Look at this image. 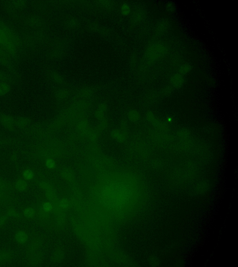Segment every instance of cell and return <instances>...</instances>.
I'll return each instance as SVG.
<instances>
[{"label": "cell", "instance_id": "12", "mask_svg": "<svg viewBox=\"0 0 238 267\" xmlns=\"http://www.w3.org/2000/svg\"><path fill=\"white\" fill-rule=\"evenodd\" d=\"M192 70V66L189 64H185L180 67L179 69V73L185 75L189 73Z\"/></svg>", "mask_w": 238, "mask_h": 267}, {"label": "cell", "instance_id": "10", "mask_svg": "<svg viewBox=\"0 0 238 267\" xmlns=\"http://www.w3.org/2000/svg\"><path fill=\"white\" fill-rule=\"evenodd\" d=\"M6 214L7 215L8 218L10 217L15 219H19L21 218V214L13 208H8Z\"/></svg>", "mask_w": 238, "mask_h": 267}, {"label": "cell", "instance_id": "11", "mask_svg": "<svg viewBox=\"0 0 238 267\" xmlns=\"http://www.w3.org/2000/svg\"><path fill=\"white\" fill-rule=\"evenodd\" d=\"M171 81L174 84H179L183 82L184 78L182 75L179 73H176L172 77Z\"/></svg>", "mask_w": 238, "mask_h": 267}, {"label": "cell", "instance_id": "22", "mask_svg": "<svg viewBox=\"0 0 238 267\" xmlns=\"http://www.w3.org/2000/svg\"><path fill=\"white\" fill-rule=\"evenodd\" d=\"M6 76L3 73H2V72H0V82H2L3 81L5 80V79H6Z\"/></svg>", "mask_w": 238, "mask_h": 267}, {"label": "cell", "instance_id": "21", "mask_svg": "<svg viewBox=\"0 0 238 267\" xmlns=\"http://www.w3.org/2000/svg\"><path fill=\"white\" fill-rule=\"evenodd\" d=\"M59 205L62 208H67L69 205H68V203L67 201L63 199V200L60 201V203H59Z\"/></svg>", "mask_w": 238, "mask_h": 267}, {"label": "cell", "instance_id": "20", "mask_svg": "<svg viewBox=\"0 0 238 267\" xmlns=\"http://www.w3.org/2000/svg\"><path fill=\"white\" fill-rule=\"evenodd\" d=\"M166 8L169 12H173L174 9V5L171 3H168L166 6Z\"/></svg>", "mask_w": 238, "mask_h": 267}, {"label": "cell", "instance_id": "14", "mask_svg": "<svg viewBox=\"0 0 238 267\" xmlns=\"http://www.w3.org/2000/svg\"><path fill=\"white\" fill-rule=\"evenodd\" d=\"M23 177L25 180H29L32 179L34 177V174L32 170L27 169L24 171L23 174Z\"/></svg>", "mask_w": 238, "mask_h": 267}, {"label": "cell", "instance_id": "4", "mask_svg": "<svg viewBox=\"0 0 238 267\" xmlns=\"http://www.w3.org/2000/svg\"><path fill=\"white\" fill-rule=\"evenodd\" d=\"M14 257V253L9 249H0V264H6L11 261Z\"/></svg>", "mask_w": 238, "mask_h": 267}, {"label": "cell", "instance_id": "17", "mask_svg": "<svg viewBox=\"0 0 238 267\" xmlns=\"http://www.w3.org/2000/svg\"><path fill=\"white\" fill-rule=\"evenodd\" d=\"M8 217L6 214L1 216L0 217V228L5 226L7 222Z\"/></svg>", "mask_w": 238, "mask_h": 267}, {"label": "cell", "instance_id": "16", "mask_svg": "<svg viewBox=\"0 0 238 267\" xmlns=\"http://www.w3.org/2000/svg\"><path fill=\"white\" fill-rule=\"evenodd\" d=\"M78 24V23L77 21L75 19H70L66 23L67 26L70 28H76Z\"/></svg>", "mask_w": 238, "mask_h": 267}, {"label": "cell", "instance_id": "5", "mask_svg": "<svg viewBox=\"0 0 238 267\" xmlns=\"http://www.w3.org/2000/svg\"><path fill=\"white\" fill-rule=\"evenodd\" d=\"M14 239L17 244L24 245L28 242L29 236L27 232L24 230H18L14 235Z\"/></svg>", "mask_w": 238, "mask_h": 267}, {"label": "cell", "instance_id": "18", "mask_svg": "<svg viewBox=\"0 0 238 267\" xmlns=\"http://www.w3.org/2000/svg\"><path fill=\"white\" fill-rule=\"evenodd\" d=\"M46 166L48 169H53L55 166V162L52 159H48L46 161Z\"/></svg>", "mask_w": 238, "mask_h": 267}, {"label": "cell", "instance_id": "15", "mask_svg": "<svg viewBox=\"0 0 238 267\" xmlns=\"http://www.w3.org/2000/svg\"><path fill=\"white\" fill-rule=\"evenodd\" d=\"M43 210L46 213H49L52 211L53 209L52 204L49 202H45L43 205Z\"/></svg>", "mask_w": 238, "mask_h": 267}, {"label": "cell", "instance_id": "7", "mask_svg": "<svg viewBox=\"0 0 238 267\" xmlns=\"http://www.w3.org/2000/svg\"><path fill=\"white\" fill-rule=\"evenodd\" d=\"M29 123V119L26 117H19L15 120V125L21 128L27 126Z\"/></svg>", "mask_w": 238, "mask_h": 267}, {"label": "cell", "instance_id": "3", "mask_svg": "<svg viewBox=\"0 0 238 267\" xmlns=\"http://www.w3.org/2000/svg\"><path fill=\"white\" fill-rule=\"evenodd\" d=\"M0 123L4 127L10 131H12L15 128V120L11 116L2 115L0 117Z\"/></svg>", "mask_w": 238, "mask_h": 267}, {"label": "cell", "instance_id": "1", "mask_svg": "<svg viewBox=\"0 0 238 267\" xmlns=\"http://www.w3.org/2000/svg\"><path fill=\"white\" fill-rule=\"evenodd\" d=\"M103 194L102 198L105 204L112 208H118L125 203L129 193L123 185L113 184L105 189Z\"/></svg>", "mask_w": 238, "mask_h": 267}, {"label": "cell", "instance_id": "9", "mask_svg": "<svg viewBox=\"0 0 238 267\" xmlns=\"http://www.w3.org/2000/svg\"><path fill=\"white\" fill-rule=\"evenodd\" d=\"M10 87L8 83L2 82H0V96H3L8 93L10 91Z\"/></svg>", "mask_w": 238, "mask_h": 267}, {"label": "cell", "instance_id": "8", "mask_svg": "<svg viewBox=\"0 0 238 267\" xmlns=\"http://www.w3.org/2000/svg\"><path fill=\"white\" fill-rule=\"evenodd\" d=\"M35 212L34 208L32 207H28L26 208L23 212V216L25 217L26 219H33L35 216Z\"/></svg>", "mask_w": 238, "mask_h": 267}, {"label": "cell", "instance_id": "6", "mask_svg": "<svg viewBox=\"0 0 238 267\" xmlns=\"http://www.w3.org/2000/svg\"><path fill=\"white\" fill-rule=\"evenodd\" d=\"M28 187L27 182L24 179H17L15 183V189L19 192H23L26 191Z\"/></svg>", "mask_w": 238, "mask_h": 267}, {"label": "cell", "instance_id": "2", "mask_svg": "<svg viewBox=\"0 0 238 267\" xmlns=\"http://www.w3.org/2000/svg\"><path fill=\"white\" fill-rule=\"evenodd\" d=\"M166 52L167 49L164 45L160 43H155L148 47L146 55L149 60H155L163 56Z\"/></svg>", "mask_w": 238, "mask_h": 267}, {"label": "cell", "instance_id": "13", "mask_svg": "<svg viewBox=\"0 0 238 267\" xmlns=\"http://www.w3.org/2000/svg\"><path fill=\"white\" fill-rule=\"evenodd\" d=\"M121 12L123 16H127L131 12V8L127 3H124L121 7Z\"/></svg>", "mask_w": 238, "mask_h": 267}, {"label": "cell", "instance_id": "19", "mask_svg": "<svg viewBox=\"0 0 238 267\" xmlns=\"http://www.w3.org/2000/svg\"><path fill=\"white\" fill-rule=\"evenodd\" d=\"M52 78L54 79L56 81L58 82L62 81V78L57 73H53L52 75Z\"/></svg>", "mask_w": 238, "mask_h": 267}]
</instances>
